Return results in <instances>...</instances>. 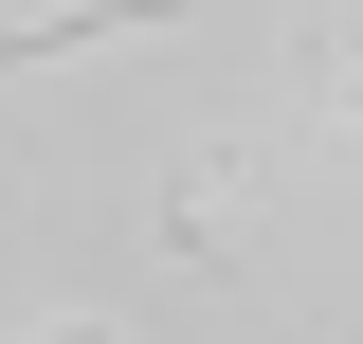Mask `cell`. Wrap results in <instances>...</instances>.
Here are the masks:
<instances>
[{
    "instance_id": "3957f363",
    "label": "cell",
    "mask_w": 363,
    "mask_h": 344,
    "mask_svg": "<svg viewBox=\"0 0 363 344\" xmlns=\"http://www.w3.org/2000/svg\"><path fill=\"white\" fill-rule=\"evenodd\" d=\"M37 344H109V326H37Z\"/></svg>"
},
{
    "instance_id": "6da1fadb",
    "label": "cell",
    "mask_w": 363,
    "mask_h": 344,
    "mask_svg": "<svg viewBox=\"0 0 363 344\" xmlns=\"http://www.w3.org/2000/svg\"><path fill=\"white\" fill-rule=\"evenodd\" d=\"M236 164H255V145H182L164 200H145V236H164L182 272H218V254H236Z\"/></svg>"
},
{
    "instance_id": "7a4b0ae2",
    "label": "cell",
    "mask_w": 363,
    "mask_h": 344,
    "mask_svg": "<svg viewBox=\"0 0 363 344\" xmlns=\"http://www.w3.org/2000/svg\"><path fill=\"white\" fill-rule=\"evenodd\" d=\"M182 0H55V18H18L0 37V73H37V55H91V37H164Z\"/></svg>"
}]
</instances>
